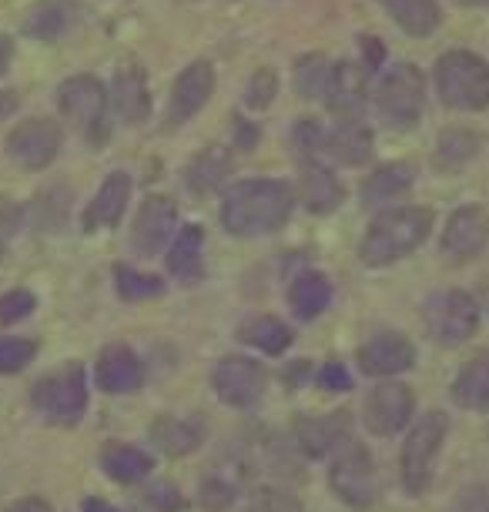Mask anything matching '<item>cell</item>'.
Returning a JSON list of instances; mask_svg holds the SVG:
<instances>
[{"label": "cell", "instance_id": "6da1fadb", "mask_svg": "<svg viewBox=\"0 0 489 512\" xmlns=\"http://www.w3.org/2000/svg\"><path fill=\"white\" fill-rule=\"evenodd\" d=\"M295 191L278 178H255L242 181L225 195L222 225L238 238L272 235L292 218Z\"/></svg>", "mask_w": 489, "mask_h": 512}, {"label": "cell", "instance_id": "7a4b0ae2", "mask_svg": "<svg viewBox=\"0 0 489 512\" xmlns=\"http://www.w3.org/2000/svg\"><path fill=\"white\" fill-rule=\"evenodd\" d=\"M429 231H433V211L429 208H419V205L392 208L366 228L359 255H362V262L372 268L392 265L423 245L429 238Z\"/></svg>", "mask_w": 489, "mask_h": 512}, {"label": "cell", "instance_id": "3957f363", "mask_svg": "<svg viewBox=\"0 0 489 512\" xmlns=\"http://www.w3.org/2000/svg\"><path fill=\"white\" fill-rule=\"evenodd\" d=\"M436 91L453 111L489 108V64L473 51H446L436 64Z\"/></svg>", "mask_w": 489, "mask_h": 512}, {"label": "cell", "instance_id": "277c9868", "mask_svg": "<svg viewBox=\"0 0 489 512\" xmlns=\"http://www.w3.org/2000/svg\"><path fill=\"white\" fill-rule=\"evenodd\" d=\"M446 432H449V419L443 412H426L423 419L409 429L406 442H402V456H399V479L409 496H423L426 492Z\"/></svg>", "mask_w": 489, "mask_h": 512}, {"label": "cell", "instance_id": "5b68a950", "mask_svg": "<svg viewBox=\"0 0 489 512\" xmlns=\"http://www.w3.org/2000/svg\"><path fill=\"white\" fill-rule=\"evenodd\" d=\"M426 108V77L419 67L399 64L382 74L376 84V111L379 118L396 131L416 128Z\"/></svg>", "mask_w": 489, "mask_h": 512}, {"label": "cell", "instance_id": "8992f818", "mask_svg": "<svg viewBox=\"0 0 489 512\" xmlns=\"http://www.w3.org/2000/svg\"><path fill=\"white\" fill-rule=\"evenodd\" d=\"M31 402L47 422L74 425L84 415V409H88V375H84V365L67 362L51 375H44L34 385Z\"/></svg>", "mask_w": 489, "mask_h": 512}, {"label": "cell", "instance_id": "52a82bcc", "mask_svg": "<svg viewBox=\"0 0 489 512\" xmlns=\"http://www.w3.org/2000/svg\"><path fill=\"white\" fill-rule=\"evenodd\" d=\"M426 332L436 338L446 349H456V345L469 342L479 328V305L473 302L469 292H459V288H446V292L433 295L426 302Z\"/></svg>", "mask_w": 489, "mask_h": 512}, {"label": "cell", "instance_id": "ba28073f", "mask_svg": "<svg viewBox=\"0 0 489 512\" xmlns=\"http://www.w3.org/2000/svg\"><path fill=\"white\" fill-rule=\"evenodd\" d=\"M329 486L349 509L366 512L376 506L379 499V482H376V466H372V456L366 446L352 442L345 446L339 456L332 459L329 469Z\"/></svg>", "mask_w": 489, "mask_h": 512}, {"label": "cell", "instance_id": "9c48e42d", "mask_svg": "<svg viewBox=\"0 0 489 512\" xmlns=\"http://www.w3.org/2000/svg\"><path fill=\"white\" fill-rule=\"evenodd\" d=\"M57 104L67 114V121H74L81 131L91 134L94 144L104 141V134H108V91H104L98 77H67L61 91H57Z\"/></svg>", "mask_w": 489, "mask_h": 512}, {"label": "cell", "instance_id": "30bf717a", "mask_svg": "<svg viewBox=\"0 0 489 512\" xmlns=\"http://www.w3.org/2000/svg\"><path fill=\"white\" fill-rule=\"evenodd\" d=\"M268 372L248 355H228L212 369V389L232 409H252L265 395Z\"/></svg>", "mask_w": 489, "mask_h": 512}, {"label": "cell", "instance_id": "8fae6325", "mask_svg": "<svg viewBox=\"0 0 489 512\" xmlns=\"http://www.w3.org/2000/svg\"><path fill=\"white\" fill-rule=\"evenodd\" d=\"M412 412H416V392L402 382H382L369 392L362 419H366V429L372 436L389 439L406 429Z\"/></svg>", "mask_w": 489, "mask_h": 512}, {"label": "cell", "instance_id": "7c38bea8", "mask_svg": "<svg viewBox=\"0 0 489 512\" xmlns=\"http://www.w3.org/2000/svg\"><path fill=\"white\" fill-rule=\"evenodd\" d=\"M64 134L51 118H27L7 138V154L21 164L24 171H44L61 151Z\"/></svg>", "mask_w": 489, "mask_h": 512}, {"label": "cell", "instance_id": "4fadbf2b", "mask_svg": "<svg viewBox=\"0 0 489 512\" xmlns=\"http://www.w3.org/2000/svg\"><path fill=\"white\" fill-rule=\"evenodd\" d=\"M175 221H178V208L168 195H148L141 201L138 215H134L131 225V245L138 255L155 258L171 245V235H175Z\"/></svg>", "mask_w": 489, "mask_h": 512}, {"label": "cell", "instance_id": "5bb4252c", "mask_svg": "<svg viewBox=\"0 0 489 512\" xmlns=\"http://www.w3.org/2000/svg\"><path fill=\"white\" fill-rule=\"evenodd\" d=\"M212 88H215V67L208 61L188 64L185 71L178 74L175 88H171V101H168L171 128H178V124L195 118V114L208 104V98H212Z\"/></svg>", "mask_w": 489, "mask_h": 512}, {"label": "cell", "instance_id": "9a60e30c", "mask_svg": "<svg viewBox=\"0 0 489 512\" xmlns=\"http://www.w3.org/2000/svg\"><path fill=\"white\" fill-rule=\"evenodd\" d=\"M489 241V215L479 205H463L449 215L443 228V251L453 262H469Z\"/></svg>", "mask_w": 489, "mask_h": 512}, {"label": "cell", "instance_id": "2e32d148", "mask_svg": "<svg viewBox=\"0 0 489 512\" xmlns=\"http://www.w3.org/2000/svg\"><path fill=\"white\" fill-rule=\"evenodd\" d=\"M416 365V345L399 332H379L359 349V369L372 379L409 372Z\"/></svg>", "mask_w": 489, "mask_h": 512}, {"label": "cell", "instance_id": "e0dca14e", "mask_svg": "<svg viewBox=\"0 0 489 512\" xmlns=\"http://www.w3.org/2000/svg\"><path fill=\"white\" fill-rule=\"evenodd\" d=\"M345 436H349V412L345 409L295 419V439H299V449L309 459L329 456V452L342 446Z\"/></svg>", "mask_w": 489, "mask_h": 512}, {"label": "cell", "instance_id": "ac0fdd59", "mask_svg": "<svg viewBox=\"0 0 489 512\" xmlns=\"http://www.w3.org/2000/svg\"><path fill=\"white\" fill-rule=\"evenodd\" d=\"M325 151L342 164H366L372 158V131L362 114H335V128L325 131Z\"/></svg>", "mask_w": 489, "mask_h": 512}, {"label": "cell", "instance_id": "d6986e66", "mask_svg": "<svg viewBox=\"0 0 489 512\" xmlns=\"http://www.w3.org/2000/svg\"><path fill=\"white\" fill-rule=\"evenodd\" d=\"M94 379H98L101 392L121 395V392L141 389V382H145V369H141L138 355H134L128 345H108V349L98 355Z\"/></svg>", "mask_w": 489, "mask_h": 512}, {"label": "cell", "instance_id": "ffe728a7", "mask_svg": "<svg viewBox=\"0 0 489 512\" xmlns=\"http://www.w3.org/2000/svg\"><path fill=\"white\" fill-rule=\"evenodd\" d=\"M148 439L158 452H165L171 459H181L201 449V442H205V422L181 419V415H158V419L151 422Z\"/></svg>", "mask_w": 489, "mask_h": 512}, {"label": "cell", "instance_id": "44dd1931", "mask_svg": "<svg viewBox=\"0 0 489 512\" xmlns=\"http://www.w3.org/2000/svg\"><path fill=\"white\" fill-rule=\"evenodd\" d=\"M111 98L114 111L121 114L124 124H145L151 114V91H148V77L138 64H124L114 74L111 84Z\"/></svg>", "mask_w": 489, "mask_h": 512}, {"label": "cell", "instance_id": "7402d4cb", "mask_svg": "<svg viewBox=\"0 0 489 512\" xmlns=\"http://www.w3.org/2000/svg\"><path fill=\"white\" fill-rule=\"evenodd\" d=\"M128 201H131V178L114 171V175L101 181L98 195H94L88 211H84V218H81L84 231L114 228L124 218V211H128Z\"/></svg>", "mask_w": 489, "mask_h": 512}, {"label": "cell", "instance_id": "603a6c76", "mask_svg": "<svg viewBox=\"0 0 489 512\" xmlns=\"http://www.w3.org/2000/svg\"><path fill=\"white\" fill-rule=\"evenodd\" d=\"M345 191L339 185V178L332 175L325 164H319L315 158H305L302 175H299V201L312 215H329L342 205Z\"/></svg>", "mask_w": 489, "mask_h": 512}, {"label": "cell", "instance_id": "cb8c5ba5", "mask_svg": "<svg viewBox=\"0 0 489 512\" xmlns=\"http://www.w3.org/2000/svg\"><path fill=\"white\" fill-rule=\"evenodd\" d=\"M232 168H235L232 151H228L225 144H212V148L198 151L195 158H191L185 181L195 195H215V191L232 178Z\"/></svg>", "mask_w": 489, "mask_h": 512}, {"label": "cell", "instance_id": "d4e9b609", "mask_svg": "<svg viewBox=\"0 0 489 512\" xmlns=\"http://www.w3.org/2000/svg\"><path fill=\"white\" fill-rule=\"evenodd\" d=\"M168 272L181 282H195L205 272V231L198 225L181 228L168 248Z\"/></svg>", "mask_w": 489, "mask_h": 512}, {"label": "cell", "instance_id": "484cf974", "mask_svg": "<svg viewBox=\"0 0 489 512\" xmlns=\"http://www.w3.org/2000/svg\"><path fill=\"white\" fill-rule=\"evenodd\" d=\"M101 469L108 479L121 482V486H131V482H141L155 469V459L148 452H141L138 446H128V442H111V446L101 449Z\"/></svg>", "mask_w": 489, "mask_h": 512}, {"label": "cell", "instance_id": "4316f807", "mask_svg": "<svg viewBox=\"0 0 489 512\" xmlns=\"http://www.w3.org/2000/svg\"><path fill=\"white\" fill-rule=\"evenodd\" d=\"M453 399L469 412H489V352L469 359L453 379Z\"/></svg>", "mask_w": 489, "mask_h": 512}, {"label": "cell", "instance_id": "83f0119b", "mask_svg": "<svg viewBox=\"0 0 489 512\" xmlns=\"http://www.w3.org/2000/svg\"><path fill=\"white\" fill-rule=\"evenodd\" d=\"M382 4L399 31H406L409 37H429L443 24L439 0H382Z\"/></svg>", "mask_w": 489, "mask_h": 512}, {"label": "cell", "instance_id": "f1b7e54d", "mask_svg": "<svg viewBox=\"0 0 489 512\" xmlns=\"http://www.w3.org/2000/svg\"><path fill=\"white\" fill-rule=\"evenodd\" d=\"M412 181H416V168L406 161H392V164H382L379 171L362 181V205L366 208H376L382 201H392L406 191Z\"/></svg>", "mask_w": 489, "mask_h": 512}, {"label": "cell", "instance_id": "f546056e", "mask_svg": "<svg viewBox=\"0 0 489 512\" xmlns=\"http://www.w3.org/2000/svg\"><path fill=\"white\" fill-rule=\"evenodd\" d=\"M78 21V7L74 0H41L24 21V31L31 37H41V41H54V37H64Z\"/></svg>", "mask_w": 489, "mask_h": 512}, {"label": "cell", "instance_id": "4dcf8cb0", "mask_svg": "<svg viewBox=\"0 0 489 512\" xmlns=\"http://www.w3.org/2000/svg\"><path fill=\"white\" fill-rule=\"evenodd\" d=\"M329 302H332V285H329V278L319 272H302L289 285V305L302 322L319 318L325 308H329Z\"/></svg>", "mask_w": 489, "mask_h": 512}, {"label": "cell", "instance_id": "1f68e13d", "mask_svg": "<svg viewBox=\"0 0 489 512\" xmlns=\"http://www.w3.org/2000/svg\"><path fill=\"white\" fill-rule=\"evenodd\" d=\"M335 61L322 54H309L302 57L299 64H295V91L302 94V98L309 101H329L335 94Z\"/></svg>", "mask_w": 489, "mask_h": 512}, {"label": "cell", "instance_id": "d6a6232c", "mask_svg": "<svg viewBox=\"0 0 489 512\" xmlns=\"http://www.w3.org/2000/svg\"><path fill=\"white\" fill-rule=\"evenodd\" d=\"M238 338L245 345H255L265 355H282L292 345V328L275 315H258L248 325L238 328Z\"/></svg>", "mask_w": 489, "mask_h": 512}, {"label": "cell", "instance_id": "836d02e7", "mask_svg": "<svg viewBox=\"0 0 489 512\" xmlns=\"http://www.w3.org/2000/svg\"><path fill=\"white\" fill-rule=\"evenodd\" d=\"M479 151V138L469 128H449L439 134V148H436V158L443 164L446 171H456L463 168L466 161H473Z\"/></svg>", "mask_w": 489, "mask_h": 512}, {"label": "cell", "instance_id": "e575fe53", "mask_svg": "<svg viewBox=\"0 0 489 512\" xmlns=\"http://www.w3.org/2000/svg\"><path fill=\"white\" fill-rule=\"evenodd\" d=\"M114 282H118V295L124 298V302H151V298L165 295V282H161L158 275L134 272V268H128V265H118Z\"/></svg>", "mask_w": 489, "mask_h": 512}, {"label": "cell", "instance_id": "d590c367", "mask_svg": "<svg viewBox=\"0 0 489 512\" xmlns=\"http://www.w3.org/2000/svg\"><path fill=\"white\" fill-rule=\"evenodd\" d=\"M37 345L31 338H11L0 335V375H17L34 362Z\"/></svg>", "mask_w": 489, "mask_h": 512}, {"label": "cell", "instance_id": "8d00e7d4", "mask_svg": "<svg viewBox=\"0 0 489 512\" xmlns=\"http://www.w3.org/2000/svg\"><path fill=\"white\" fill-rule=\"evenodd\" d=\"M245 512H302V502L285 489H258L248 499Z\"/></svg>", "mask_w": 489, "mask_h": 512}, {"label": "cell", "instance_id": "74e56055", "mask_svg": "<svg viewBox=\"0 0 489 512\" xmlns=\"http://www.w3.org/2000/svg\"><path fill=\"white\" fill-rule=\"evenodd\" d=\"M235 502V486L222 476H208L201 482V506L205 512H225Z\"/></svg>", "mask_w": 489, "mask_h": 512}, {"label": "cell", "instance_id": "f35d334b", "mask_svg": "<svg viewBox=\"0 0 489 512\" xmlns=\"http://www.w3.org/2000/svg\"><path fill=\"white\" fill-rule=\"evenodd\" d=\"M275 94H278V77H275V71H258L252 77V84L245 88V104L252 111H265L268 104L275 101Z\"/></svg>", "mask_w": 489, "mask_h": 512}, {"label": "cell", "instance_id": "ab89813d", "mask_svg": "<svg viewBox=\"0 0 489 512\" xmlns=\"http://www.w3.org/2000/svg\"><path fill=\"white\" fill-rule=\"evenodd\" d=\"M37 308V298L27 292V288H14V292H7L0 298V325H14L27 318Z\"/></svg>", "mask_w": 489, "mask_h": 512}, {"label": "cell", "instance_id": "60d3db41", "mask_svg": "<svg viewBox=\"0 0 489 512\" xmlns=\"http://www.w3.org/2000/svg\"><path fill=\"white\" fill-rule=\"evenodd\" d=\"M453 512H489V489L486 486H469L456 496Z\"/></svg>", "mask_w": 489, "mask_h": 512}, {"label": "cell", "instance_id": "b9f144b4", "mask_svg": "<svg viewBox=\"0 0 489 512\" xmlns=\"http://www.w3.org/2000/svg\"><path fill=\"white\" fill-rule=\"evenodd\" d=\"M319 385H322V389H329V392H345V389H352V375L345 372V365L329 362V365H322Z\"/></svg>", "mask_w": 489, "mask_h": 512}, {"label": "cell", "instance_id": "7bdbcfd3", "mask_svg": "<svg viewBox=\"0 0 489 512\" xmlns=\"http://www.w3.org/2000/svg\"><path fill=\"white\" fill-rule=\"evenodd\" d=\"M151 506H155L158 512H178L181 506H185V502H181V496L175 492V486H171V482H161L158 489H151Z\"/></svg>", "mask_w": 489, "mask_h": 512}, {"label": "cell", "instance_id": "ee69618b", "mask_svg": "<svg viewBox=\"0 0 489 512\" xmlns=\"http://www.w3.org/2000/svg\"><path fill=\"white\" fill-rule=\"evenodd\" d=\"M305 379H309V362H295V365H289V369H285V385H289V389L302 385Z\"/></svg>", "mask_w": 489, "mask_h": 512}, {"label": "cell", "instance_id": "f6af8a7d", "mask_svg": "<svg viewBox=\"0 0 489 512\" xmlns=\"http://www.w3.org/2000/svg\"><path fill=\"white\" fill-rule=\"evenodd\" d=\"M7 512H51V506H47L44 499H37V496H31V499H17L11 509Z\"/></svg>", "mask_w": 489, "mask_h": 512}, {"label": "cell", "instance_id": "bcb514c9", "mask_svg": "<svg viewBox=\"0 0 489 512\" xmlns=\"http://www.w3.org/2000/svg\"><path fill=\"white\" fill-rule=\"evenodd\" d=\"M14 111H17V98H14V94L0 91V118H7V114H14Z\"/></svg>", "mask_w": 489, "mask_h": 512}, {"label": "cell", "instance_id": "7dc6e473", "mask_svg": "<svg viewBox=\"0 0 489 512\" xmlns=\"http://www.w3.org/2000/svg\"><path fill=\"white\" fill-rule=\"evenodd\" d=\"M84 512H121V509H111L108 502H101V499H88L84 502Z\"/></svg>", "mask_w": 489, "mask_h": 512}, {"label": "cell", "instance_id": "c3c4849f", "mask_svg": "<svg viewBox=\"0 0 489 512\" xmlns=\"http://www.w3.org/2000/svg\"><path fill=\"white\" fill-rule=\"evenodd\" d=\"M7 57H11V41H0V71L7 67Z\"/></svg>", "mask_w": 489, "mask_h": 512}, {"label": "cell", "instance_id": "681fc988", "mask_svg": "<svg viewBox=\"0 0 489 512\" xmlns=\"http://www.w3.org/2000/svg\"><path fill=\"white\" fill-rule=\"evenodd\" d=\"M466 4H473V7H489V0H466Z\"/></svg>", "mask_w": 489, "mask_h": 512}, {"label": "cell", "instance_id": "f907efd6", "mask_svg": "<svg viewBox=\"0 0 489 512\" xmlns=\"http://www.w3.org/2000/svg\"><path fill=\"white\" fill-rule=\"evenodd\" d=\"M0 258H4V241H0Z\"/></svg>", "mask_w": 489, "mask_h": 512}]
</instances>
